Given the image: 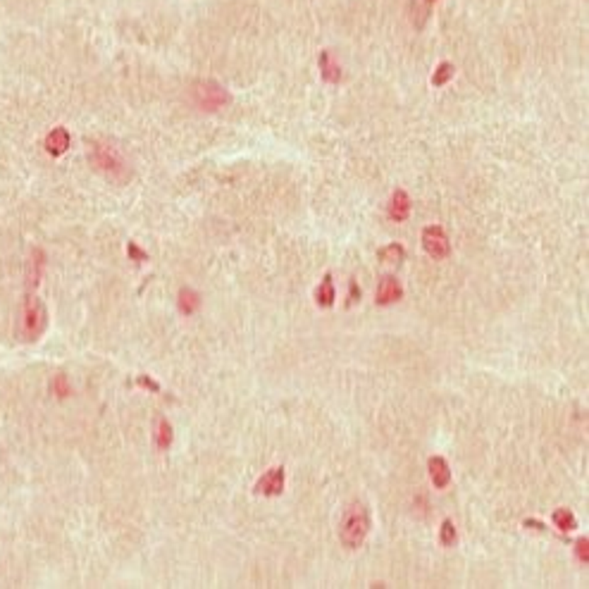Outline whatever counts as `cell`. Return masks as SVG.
<instances>
[{"instance_id": "obj_7", "label": "cell", "mask_w": 589, "mask_h": 589, "mask_svg": "<svg viewBox=\"0 0 589 589\" xmlns=\"http://www.w3.org/2000/svg\"><path fill=\"white\" fill-rule=\"evenodd\" d=\"M403 298V286L401 281L396 277H391V274H384L382 279H379V286H377V305H391L396 303V301Z\"/></svg>"}, {"instance_id": "obj_23", "label": "cell", "mask_w": 589, "mask_h": 589, "mask_svg": "<svg viewBox=\"0 0 589 589\" xmlns=\"http://www.w3.org/2000/svg\"><path fill=\"white\" fill-rule=\"evenodd\" d=\"M136 384H139V387H146V389H150V391H155V394L160 391V384L153 382V379H150L148 375H139V379H136Z\"/></svg>"}, {"instance_id": "obj_5", "label": "cell", "mask_w": 589, "mask_h": 589, "mask_svg": "<svg viewBox=\"0 0 589 589\" xmlns=\"http://www.w3.org/2000/svg\"><path fill=\"white\" fill-rule=\"evenodd\" d=\"M422 248L430 258L444 260V258H449V253H451V241L439 225H430L422 229Z\"/></svg>"}, {"instance_id": "obj_22", "label": "cell", "mask_w": 589, "mask_h": 589, "mask_svg": "<svg viewBox=\"0 0 589 589\" xmlns=\"http://www.w3.org/2000/svg\"><path fill=\"white\" fill-rule=\"evenodd\" d=\"M127 253H129V258H132L134 263H146V260H148V253L141 251V248L136 246L134 241H129V244H127Z\"/></svg>"}, {"instance_id": "obj_16", "label": "cell", "mask_w": 589, "mask_h": 589, "mask_svg": "<svg viewBox=\"0 0 589 589\" xmlns=\"http://www.w3.org/2000/svg\"><path fill=\"white\" fill-rule=\"evenodd\" d=\"M554 525L561 529V532H571V529L578 527V520H575L573 510L571 508H556L554 515H551Z\"/></svg>"}, {"instance_id": "obj_1", "label": "cell", "mask_w": 589, "mask_h": 589, "mask_svg": "<svg viewBox=\"0 0 589 589\" xmlns=\"http://www.w3.org/2000/svg\"><path fill=\"white\" fill-rule=\"evenodd\" d=\"M370 508L363 501H353L346 506L342 520H339V542L346 549H361L370 532Z\"/></svg>"}, {"instance_id": "obj_20", "label": "cell", "mask_w": 589, "mask_h": 589, "mask_svg": "<svg viewBox=\"0 0 589 589\" xmlns=\"http://www.w3.org/2000/svg\"><path fill=\"white\" fill-rule=\"evenodd\" d=\"M53 394L57 398H64V396H69L72 394V389H69V382H67V375H55L53 379Z\"/></svg>"}, {"instance_id": "obj_24", "label": "cell", "mask_w": 589, "mask_h": 589, "mask_svg": "<svg viewBox=\"0 0 589 589\" xmlns=\"http://www.w3.org/2000/svg\"><path fill=\"white\" fill-rule=\"evenodd\" d=\"M358 301H361V286H358L356 281H351V291H349V303H346V305H349V308H351V305H353V303H358Z\"/></svg>"}, {"instance_id": "obj_10", "label": "cell", "mask_w": 589, "mask_h": 589, "mask_svg": "<svg viewBox=\"0 0 589 589\" xmlns=\"http://www.w3.org/2000/svg\"><path fill=\"white\" fill-rule=\"evenodd\" d=\"M427 470H430L432 484H434L437 489H447L449 484H451V468H449L447 458L432 456L430 461H427Z\"/></svg>"}, {"instance_id": "obj_2", "label": "cell", "mask_w": 589, "mask_h": 589, "mask_svg": "<svg viewBox=\"0 0 589 589\" xmlns=\"http://www.w3.org/2000/svg\"><path fill=\"white\" fill-rule=\"evenodd\" d=\"M45 330H48V308L38 296H27L22 308H19L15 327L17 339L24 344H34L45 335Z\"/></svg>"}, {"instance_id": "obj_9", "label": "cell", "mask_w": 589, "mask_h": 589, "mask_svg": "<svg viewBox=\"0 0 589 589\" xmlns=\"http://www.w3.org/2000/svg\"><path fill=\"white\" fill-rule=\"evenodd\" d=\"M69 143H72V136H69L67 129H64V127H55V129H50L48 136H45L43 148H45V153H48V155H53V158H60V155H64L69 150Z\"/></svg>"}, {"instance_id": "obj_13", "label": "cell", "mask_w": 589, "mask_h": 589, "mask_svg": "<svg viewBox=\"0 0 589 589\" xmlns=\"http://www.w3.org/2000/svg\"><path fill=\"white\" fill-rule=\"evenodd\" d=\"M176 308H179L181 315H193L201 308V293L189 289V286L179 289V293H176Z\"/></svg>"}, {"instance_id": "obj_6", "label": "cell", "mask_w": 589, "mask_h": 589, "mask_svg": "<svg viewBox=\"0 0 589 589\" xmlns=\"http://www.w3.org/2000/svg\"><path fill=\"white\" fill-rule=\"evenodd\" d=\"M284 484H286V473L284 468H270L267 473L260 477L258 482H255L253 492L260 494V496H279L284 492Z\"/></svg>"}, {"instance_id": "obj_11", "label": "cell", "mask_w": 589, "mask_h": 589, "mask_svg": "<svg viewBox=\"0 0 589 589\" xmlns=\"http://www.w3.org/2000/svg\"><path fill=\"white\" fill-rule=\"evenodd\" d=\"M337 301V289H335V277H332L330 272L325 274L322 281H320V286L315 289V303L320 308H332Z\"/></svg>"}, {"instance_id": "obj_12", "label": "cell", "mask_w": 589, "mask_h": 589, "mask_svg": "<svg viewBox=\"0 0 589 589\" xmlns=\"http://www.w3.org/2000/svg\"><path fill=\"white\" fill-rule=\"evenodd\" d=\"M320 74H322V79L327 84H339L342 82V67H339V62L332 57L330 50H322L320 53Z\"/></svg>"}, {"instance_id": "obj_21", "label": "cell", "mask_w": 589, "mask_h": 589, "mask_svg": "<svg viewBox=\"0 0 589 589\" xmlns=\"http://www.w3.org/2000/svg\"><path fill=\"white\" fill-rule=\"evenodd\" d=\"M575 554H578V561L582 566H587L589 563V539L587 537H580V539L575 542Z\"/></svg>"}, {"instance_id": "obj_15", "label": "cell", "mask_w": 589, "mask_h": 589, "mask_svg": "<svg viewBox=\"0 0 589 589\" xmlns=\"http://www.w3.org/2000/svg\"><path fill=\"white\" fill-rule=\"evenodd\" d=\"M153 442H155V447H158L160 451H167L169 447H172V442H174V430H172V425H169V420H165V417H160V420L155 422Z\"/></svg>"}, {"instance_id": "obj_4", "label": "cell", "mask_w": 589, "mask_h": 589, "mask_svg": "<svg viewBox=\"0 0 589 589\" xmlns=\"http://www.w3.org/2000/svg\"><path fill=\"white\" fill-rule=\"evenodd\" d=\"M91 165H94L98 172H103L110 179H117V181H124L129 176V167L124 158L113 146H108V143H94V148H91Z\"/></svg>"}, {"instance_id": "obj_18", "label": "cell", "mask_w": 589, "mask_h": 589, "mask_svg": "<svg viewBox=\"0 0 589 589\" xmlns=\"http://www.w3.org/2000/svg\"><path fill=\"white\" fill-rule=\"evenodd\" d=\"M403 255H405V251L401 244H389L379 251V260H382V263H401Z\"/></svg>"}, {"instance_id": "obj_25", "label": "cell", "mask_w": 589, "mask_h": 589, "mask_svg": "<svg viewBox=\"0 0 589 589\" xmlns=\"http://www.w3.org/2000/svg\"><path fill=\"white\" fill-rule=\"evenodd\" d=\"M522 525H525V527H532V529H544V525H542V522H537V520H525Z\"/></svg>"}, {"instance_id": "obj_17", "label": "cell", "mask_w": 589, "mask_h": 589, "mask_svg": "<svg viewBox=\"0 0 589 589\" xmlns=\"http://www.w3.org/2000/svg\"><path fill=\"white\" fill-rule=\"evenodd\" d=\"M456 74V67L451 62H442L439 67L434 69V74H432V86H447V84L454 79Z\"/></svg>"}, {"instance_id": "obj_26", "label": "cell", "mask_w": 589, "mask_h": 589, "mask_svg": "<svg viewBox=\"0 0 589 589\" xmlns=\"http://www.w3.org/2000/svg\"><path fill=\"white\" fill-rule=\"evenodd\" d=\"M425 3H427V5H430V8H432V5H434V3H437V0H425Z\"/></svg>"}, {"instance_id": "obj_19", "label": "cell", "mask_w": 589, "mask_h": 589, "mask_svg": "<svg viewBox=\"0 0 589 589\" xmlns=\"http://www.w3.org/2000/svg\"><path fill=\"white\" fill-rule=\"evenodd\" d=\"M439 542H442V546H456V542H458V532H456V525L451 520H444L442 522V529H439Z\"/></svg>"}, {"instance_id": "obj_8", "label": "cell", "mask_w": 589, "mask_h": 589, "mask_svg": "<svg viewBox=\"0 0 589 589\" xmlns=\"http://www.w3.org/2000/svg\"><path fill=\"white\" fill-rule=\"evenodd\" d=\"M410 211H413V203H410V196L403 191V189H396L389 198L387 206V215L391 222H405L410 218Z\"/></svg>"}, {"instance_id": "obj_3", "label": "cell", "mask_w": 589, "mask_h": 589, "mask_svg": "<svg viewBox=\"0 0 589 589\" xmlns=\"http://www.w3.org/2000/svg\"><path fill=\"white\" fill-rule=\"evenodd\" d=\"M191 101L203 113H218L232 103L229 91L215 79H198L191 84Z\"/></svg>"}, {"instance_id": "obj_14", "label": "cell", "mask_w": 589, "mask_h": 589, "mask_svg": "<svg viewBox=\"0 0 589 589\" xmlns=\"http://www.w3.org/2000/svg\"><path fill=\"white\" fill-rule=\"evenodd\" d=\"M43 267H45V253L41 248H34V251H31V258H29V267H27V279H29L31 289H36L38 281H41Z\"/></svg>"}]
</instances>
